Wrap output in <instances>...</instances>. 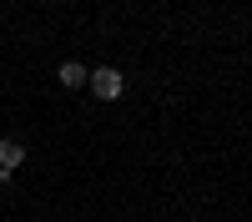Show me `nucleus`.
I'll return each mask as SVG.
<instances>
[{"label": "nucleus", "instance_id": "nucleus-1", "mask_svg": "<svg viewBox=\"0 0 252 222\" xmlns=\"http://www.w3.org/2000/svg\"><path fill=\"white\" fill-rule=\"evenodd\" d=\"M86 91L101 96V101H121L126 96V76L116 66H96V71H86Z\"/></svg>", "mask_w": 252, "mask_h": 222}, {"label": "nucleus", "instance_id": "nucleus-2", "mask_svg": "<svg viewBox=\"0 0 252 222\" xmlns=\"http://www.w3.org/2000/svg\"><path fill=\"white\" fill-rule=\"evenodd\" d=\"M20 167H26V141L20 136H0V182H15Z\"/></svg>", "mask_w": 252, "mask_h": 222}, {"label": "nucleus", "instance_id": "nucleus-3", "mask_svg": "<svg viewBox=\"0 0 252 222\" xmlns=\"http://www.w3.org/2000/svg\"><path fill=\"white\" fill-rule=\"evenodd\" d=\"M61 86L66 91H86V66H81V61H61Z\"/></svg>", "mask_w": 252, "mask_h": 222}, {"label": "nucleus", "instance_id": "nucleus-4", "mask_svg": "<svg viewBox=\"0 0 252 222\" xmlns=\"http://www.w3.org/2000/svg\"><path fill=\"white\" fill-rule=\"evenodd\" d=\"M187 222H202V217H187Z\"/></svg>", "mask_w": 252, "mask_h": 222}]
</instances>
